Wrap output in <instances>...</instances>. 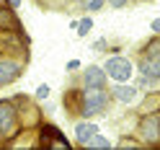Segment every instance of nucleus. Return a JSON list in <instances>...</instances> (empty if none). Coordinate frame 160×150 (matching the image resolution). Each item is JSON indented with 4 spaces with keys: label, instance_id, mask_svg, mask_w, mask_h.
<instances>
[{
    "label": "nucleus",
    "instance_id": "nucleus-1",
    "mask_svg": "<svg viewBox=\"0 0 160 150\" xmlns=\"http://www.w3.org/2000/svg\"><path fill=\"white\" fill-rule=\"evenodd\" d=\"M145 49L147 52L139 59V73L145 80H160V39H152Z\"/></svg>",
    "mask_w": 160,
    "mask_h": 150
},
{
    "label": "nucleus",
    "instance_id": "nucleus-2",
    "mask_svg": "<svg viewBox=\"0 0 160 150\" xmlns=\"http://www.w3.org/2000/svg\"><path fill=\"white\" fill-rule=\"evenodd\" d=\"M106 101H108L106 88H85V91L80 93V114L88 119V116H93L98 111H103Z\"/></svg>",
    "mask_w": 160,
    "mask_h": 150
},
{
    "label": "nucleus",
    "instance_id": "nucleus-3",
    "mask_svg": "<svg viewBox=\"0 0 160 150\" xmlns=\"http://www.w3.org/2000/svg\"><path fill=\"white\" fill-rule=\"evenodd\" d=\"M16 132H18V114L13 101H0V145L16 137Z\"/></svg>",
    "mask_w": 160,
    "mask_h": 150
},
{
    "label": "nucleus",
    "instance_id": "nucleus-4",
    "mask_svg": "<svg viewBox=\"0 0 160 150\" xmlns=\"http://www.w3.org/2000/svg\"><path fill=\"white\" fill-rule=\"evenodd\" d=\"M103 73L108 78H114L116 83H129V78L134 75V70H132V62L127 57H111V59H106Z\"/></svg>",
    "mask_w": 160,
    "mask_h": 150
},
{
    "label": "nucleus",
    "instance_id": "nucleus-5",
    "mask_svg": "<svg viewBox=\"0 0 160 150\" xmlns=\"http://www.w3.org/2000/svg\"><path fill=\"white\" fill-rule=\"evenodd\" d=\"M42 132H44V135H42V142H44L42 150H72V147H70V142L59 135L57 127H49V124H47Z\"/></svg>",
    "mask_w": 160,
    "mask_h": 150
},
{
    "label": "nucleus",
    "instance_id": "nucleus-6",
    "mask_svg": "<svg viewBox=\"0 0 160 150\" xmlns=\"http://www.w3.org/2000/svg\"><path fill=\"white\" fill-rule=\"evenodd\" d=\"M16 78H21V65L11 57H0V88L11 85Z\"/></svg>",
    "mask_w": 160,
    "mask_h": 150
},
{
    "label": "nucleus",
    "instance_id": "nucleus-7",
    "mask_svg": "<svg viewBox=\"0 0 160 150\" xmlns=\"http://www.w3.org/2000/svg\"><path fill=\"white\" fill-rule=\"evenodd\" d=\"M139 135H142L145 142H158V140H160V116L152 114V116L142 119V124H139Z\"/></svg>",
    "mask_w": 160,
    "mask_h": 150
},
{
    "label": "nucleus",
    "instance_id": "nucleus-8",
    "mask_svg": "<svg viewBox=\"0 0 160 150\" xmlns=\"http://www.w3.org/2000/svg\"><path fill=\"white\" fill-rule=\"evenodd\" d=\"M83 83H85V88H106V73H103V67L88 65L85 73H83Z\"/></svg>",
    "mask_w": 160,
    "mask_h": 150
},
{
    "label": "nucleus",
    "instance_id": "nucleus-9",
    "mask_svg": "<svg viewBox=\"0 0 160 150\" xmlns=\"http://www.w3.org/2000/svg\"><path fill=\"white\" fill-rule=\"evenodd\" d=\"M96 135H98V127H96L93 122H80V124L75 127V140H78L80 145H88Z\"/></svg>",
    "mask_w": 160,
    "mask_h": 150
},
{
    "label": "nucleus",
    "instance_id": "nucleus-10",
    "mask_svg": "<svg viewBox=\"0 0 160 150\" xmlns=\"http://www.w3.org/2000/svg\"><path fill=\"white\" fill-rule=\"evenodd\" d=\"M0 31H18V18L13 8H5L0 3Z\"/></svg>",
    "mask_w": 160,
    "mask_h": 150
},
{
    "label": "nucleus",
    "instance_id": "nucleus-11",
    "mask_svg": "<svg viewBox=\"0 0 160 150\" xmlns=\"http://www.w3.org/2000/svg\"><path fill=\"white\" fill-rule=\"evenodd\" d=\"M114 96L119 98V101H124V104H129V101H134V98H137V88L134 85H124V83H119L116 88H114Z\"/></svg>",
    "mask_w": 160,
    "mask_h": 150
},
{
    "label": "nucleus",
    "instance_id": "nucleus-12",
    "mask_svg": "<svg viewBox=\"0 0 160 150\" xmlns=\"http://www.w3.org/2000/svg\"><path fill=\"white\" fill-rule=\"evenodd\" d=\"M85 150H111V145H108V140L106 137H101V135H96L91 142L85 145Z\"/></svg>",
    "mask_w": 160,
    "mask_h": 150
},
{
    "label": "nucleus",
    "instance_id": "nucleus-13",
    "mask_svg": "<svg viewBox=\"0 0 160 150\" xmlns=\"http://www.w3.org/2000/svg\"><path fill=\"white\" fill-rule=\"evenodd\" d=\"M78 36H85V34H91V28H93V18H83V21H78Z\"/></svg>",
    "mask_w": 160,
    "mask_h": 150
},
{
    "label": "nucleus",
    "instance_id": "nucleus-14",
    "mask_svg": "<svg viewBox=\"0 0 160 150\" xmlns=\"http://www.w3.org/2000/svg\"><path fill=\"white\" fill-rule=\"evenodd\" d=\"M103 5H106V0H91V3H88V11L96 13V11H101Z\"/></svg>",
    "mask_w": 160,
    "mask_h": 150
},
{
    "label": "nucleus",
    "instance_id": "nucleus-15",
    "mask_svg": "<svg viewBox=\"0 0 160 150\" xmlns=\"http://www.w3.org/2000/svg\"><path fill=\"white\" fill-rule=\"evenodd\" d=\"M47 96H49V85H47V83H42V85L36 88V98H47Z\"/></svg>",
    "mask_w": 160,
    "mask_h": 150
},
{
    "label": "nucleus",
    "instance_id": "nucleus-16",
    "mask_svg": "<svg viewBox=\"0 0 160 150\" xmlns=\"http://www.w3.org/2000/svg\"><path fill=\"white\" fill-rule=\"evenodd\" d=\"M129 3V0H108V5H111V8H124Z\"/></svg>",
    "mask_w": 160,
    "mask_h": 150
},
{
    "label": "nucleus",
    "instance_id": "nucleus-17",
    "mask_svg": "<svg viewBox=\"0 0 160 150\" xmlns=\"http://www.w3.org/2000/svg\"><path fill=\"white\" fill-rule=\"evenodd\" d=\"M78 67H80L78 59H70V62H67V70H70V73H72V70H78Z\"/></svg>",
    "mask_w": 160,
    "mask_h": 150
},
{
    "label": "nucleus",
    "instance_id": "nucleus-18",
    "mask_svg": "<svg viewBox=\"0 0 160 150\" xmlns=\"http://www.w3.org/2000/svg\"><path fill=\"white\" fill-rule=\"evenodd\" d=\"M150 28H152V31H155V34H160V18H155V21H152V23H150Z\"/></svg>",
    "mask_w": 160,
    "mask_h": 150
},
{
    "label": "nucleus",
    "instance_id": "nucleus-19",
    "mask_svg": "<svg viewBox=\"0 0 160 150\" xmlns=\"http://www.w3.org/2000/svg\"><path fill=\"white\" fill-rule=\"evenodd\" d=\"M103 47H106V39H101V42H96V47H93V49H98V52H101Z\"/></svg>",
    "mask_w": 160,
    "mask_h": 150
},
{
    "label": "nucleus",
    "instance_id": "nucleus-20",
    "mask_svg": "<svg viewBox=\"0 0 160 150\" xmlns=\"http://www.w3.org/2000/svg\"><path fill=\"white\" fill-rule=\"evenodd\" d=\"M21 5V0H11V8H18Z\"/></svg>",
    "mask_w": 160,
    "mask_h": 150
},
{
    "label": "nucleus",
    "instance_id": "nucleus-21",
    "mask_svg": "<svg viewBox=\"0 0 160 150\" xmlns=\"http://www.w3.org/2000/svg\"><path fill=\"white\" fill-rule=\"evenodd\" d=\"M119 150H142V147H119Z\"/></svg>",
    "mask_w": 160,
    "mask_h": 150
},
{
    "label": "nucleus",
    "instance_id": "nucleus-22",
    "mask_svg": "<svg viewBox=\"0 0 160 150\" xmlns=\"http://www.w3.org/2000/svg\"><path fill=\"white\" fill-rule=\"evenodd\" d=\"M0 3H5V0H0Z\"/></svg>",
    "mask_w": 160,
    "mask_h": 150
}]
</instances>
